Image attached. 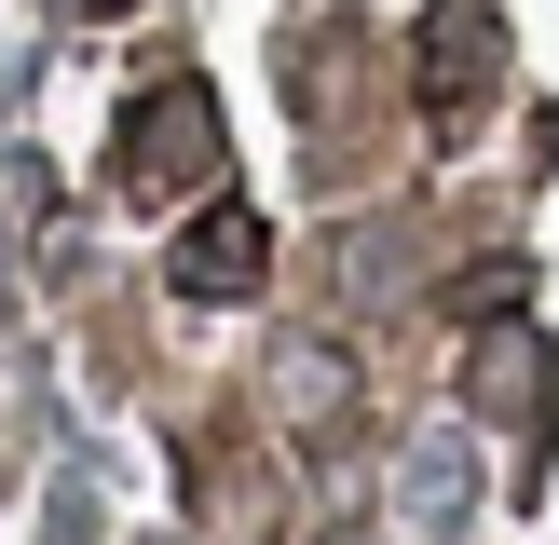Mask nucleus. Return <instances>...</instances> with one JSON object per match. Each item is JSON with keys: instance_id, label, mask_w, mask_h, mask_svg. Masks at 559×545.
I'll return each mask as SVG.
<instances>
[{"instance_id": "nucleus-1", "label": "nucleus", "mask_w": 559, "mask_h": 545, "mask_svg": "<svg viewBox=\"0 0 559 545\" xmlns=\"http://www.w3.org/2000/svg\"><path fill=\"white\" fill-rule=\"evenodd\" d=\"M218 164V109H205V82H178V96H151L123 123V178L136 191H164V178H205Z\"/></svg>"}, {"instance_id": "nucleus-2", "label": "nucleus", "mask_w": 559, "mask_h": 545, "mask_svg": "<svg viewBox=\"0 0 559 545\" xmlns=\"http://www.w3.org/2000/svg\"><path fill=\"white\" fill-rule=\"evenodd\" d=\"M178 287H191V300H246V287H260V218H246V205L191 218V245H178Z\"/></svg>"}, {"instance_id": "nucleus-3", "label": "nucleus", "mask_w": 559, "mask_h": 545, "mask_svg": "<svg viewBox=\"0 0 559 545\" xmlns=\"http://www.w3.org/2000/svg\"><path fill=\"white\" fill-rule=\"evenodd\" d=\"M478 396H506V409H519V423H533V409H546V354H533V341H519V327H506V341H491V354H478Z\"/></svg>"}, {"instance_id": "nucleus-4", "label": "nucleus", "mask_w": 559, "mask_h": 545, "mask_svg": "<svg viewBox=\"0 0 559 545\" xmlns=\"http://www.w3.org/2000/svg\"><path fill=\"white\" fill-rule=\"evenodd\" d=\"M27 205H41V164H0V259H14V232H27Z\"/></svg>"}, {"instance_id": "nucleus-5", "label": "nucleus", "mask_w": 559, "mask_h": 545, "mask_svg": "<svg viewBox=\"0 0 559 545\" xmlns=\"http://www.w3.org/2000/svg\"><path fill=\"white\" fill-rule=\"evenodd\" d=\"M82 14H123V0H82Z\"/></svg>"}]
</instances>
